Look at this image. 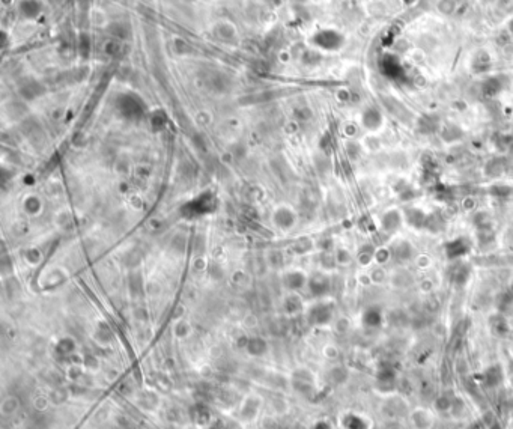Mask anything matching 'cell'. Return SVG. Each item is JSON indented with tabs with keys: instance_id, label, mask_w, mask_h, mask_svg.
I'll return each mask as SVG.
<instances>
[{
	"instance_id": "cell-1",
	"label": "cell",
	"mask_w": 513,
	"mask_h": 429,
	"mask_svg": "<svg viewBox=\"0 0 513 429\" xmlns=\"http://www.w3.org/2000/svg\"><path fill=\"white\" fill-rule=\"evenodd\" d=\"M473 250V241L468 236L459 235L443 244V252L447 261H459L468 256Z\"/></svg>"
},
{
	"instance_id": "cell-2",
	"label": "cell",
	"mask_w": 513,
	"mask_h": 429,
	"mask_svg": "<svg viewBox=\"0 0 513 429\" xmlns=\"http://www.w3.org/2000/svg\"><path fill=\"white\" fill-rule=\"evenodd\" d=\"M446 277L450 285L456 288H462L468 283L471 277V265L464 259L451 261L446 268Z\"/></svg>"
},
{
	"instance_id": "cell-3",
	"label": "cell",
	"mask_w": 513,
	"mask_h": 429,
	"mask_svg": "<svg viewBox=\"0 0 513 429\" xmlns=\"http://www.w3.org/2000/svg\"><path fill=\"white\" fill-rule=\"evenodd\" d=\"M116 107L119 110V113L127 118V119H139L142 115H143V104L142 101L131 95V94H125V95H121L118 101H116Z\"/></svg>"
},
{
	"instance_id": "cell-4",
	"label": "cell",
	"mask_w": 513,
	"mask_h": 429,
	"mask_svg": "<svg viewBox=\"0 0 513 429\" xmlns=\"http://www.w3.org/2000/svg\"><path fill=\"white\" fill-rule=\"evenodd\" d=\"M480 383L484 389H497L503 384L504 381V370L503 366L500 363L489 364L486 369H483V372L480 373Z\"/></svg>"
},
{
	"instance_id": "cell-5",
	"label": "cell",
	"mask_w": 513,
	"mask_h": 429,
	"mask_svg": "<svg viewBox=\"0 0 513 429\" xmlns=\"http://www.w3.org/2000/svg\"><path fill=\"white\" fill-rule=\"evenodd\" d=\"M403 225V214L399 209H388L381 216L380 220V231L385 235H393L399 231Z\"/></svg>"
},
{
	"instance_id": "cell-6",
	"label": "cell",
	"mask_w": 513,
	"mask_h": 429,
	"mask_svg": "<svg viewBox=\"0 0 513 429\" xmlns=\"http://www.w3.org/2000/svg\"><path fill=\"white\" fill-rule=\"evenodd\" d=\"M296 222V216L293 212L292 208H289L286 205H280L274 209L273 212V223L277 229L280 231H289L293 228Z\"/></svg>"
},
{
	"instance_id": "cell-7",
	"label": "cell",
	"mask_w": 513,
	"mask_h": 429,
	"mask_svg": "<svg viewBox=\"0 0 513 429\" xmlns=\"http://www.w3.org/2000/svg\"><path fill=\"white\" fill-rule=\"evenodd\" d=\"M403 214V222L413 228V229H424L426 225V219H427V212H424L420 206L416 205H407L402 211Z\"/></svg>"
},
{
	"instance_id": "cell-8",
	"label": "cell",
	"mask_w": 513,
	"mask_h": 429,
	"mask_svg": "<svg viewBox=\"0 0 513 429\" xmlns=\"http://www.w3.org/2000/svg\"><path fill=\"white\" fill-rule=\"evenodd\" d=\"M307 285L313 297H325L331 291V280L323 273H315L307 280Z\"/></svg>"
},
{
	"instance_id": "cell-9",
	"label": "cell",
	"mask_w": 513,
	"mask_h": 429,
	"mask_svg": "<svg viewBox=\"0 0 513 429\" xmlns=\"http://www.w3.org/2000/svg\"><path fill=\"white\" fill-rule=\"evenodd\" d=\"M309 319L313 326H325L333 319V306L330 303H318L309 312Z\"/></svg>"
},
{
	"instance_id": "cell-10",
	"label": "cell",
	"mask_w": 513,
	"mask_h": 429,
	"mask_svg": "<svg viewBox=\"0 0 513 429\" xmlns=\"http://www.w3.org/2000/svg\"><path fill=\"white\" fill-rule=\"evenodd\" d=\"M313 42L323 50H337L343 44V38L334 31H322L315 35Z\"/></svg>"
},
{
	"instance_id": "cell-11",
	"label": "cell",
	"mask_w": 513,
	"mask_h": 429,
	"mask_svg": "<svg viewBox=\"0 0 513 429\" xmlns=\"http://www.w3.org/2000/svg\"><path fill=\"white\" fill-rule=\"evenodd\" d=\"M390 253L391 258L397 262H405L410 261L414 256V249L410 241L407 239H396L390 244Z\"/></svg>"
},
{
	"instance_id": "cell-12",
	"label": "cell",
	"mask_w": 513,
	"mask_h": 429,
	"mask_svg": "<svg viewBox=\"0 0 513 429\" xmlns=\"http://www.w3.org/2000/svg\"><path fill=\"white\" fill-rule=\"evenodd\" d=\"M361 323L364 327L367 329H380L384 323V313L383 309L380 306H369L367 309H364L363 315H361Z\"/></svg>"
},
{
	"instance_id": "cell-13",
	"label": "cell",
	"mask_w": 513,
	"mask_h": 429,
	"mask_svg": "<svg viewBox=\"0 0 513 429\" xmlns=\"http://www.w3.org/2000/svg\"><path fill=\"white\" fill-rule=\"evenodd\" d=\"M376 383L378 387H381L383 390H391L394 389L396 383H397V372L393 366H381L376 372Z\"/></svg>"
},
{
	"instance_id": "cell-14",
	"label": "cell",
	"mask_w": 513,
	"mask_h": 429,
	"mask_svg": "<svg viewBox=\"0 0 513 429\" xmlns=\"http://www.w3.org/2000/svg\"><path fill=\"white\" fill-rule=\"evenodd\" d=\"M381 72L388 78L397 80L403 75V66L396 56L387 55L381 61Z\"/></svg>"
},
{
	"instance_id": "cell-15",
	"label": "cell",
	"mask_w": 513,
	"mask_h": 429,
	"mask_svg": "<svg viewBox=\"0 0 513 429\" xmlns=\"http://www.w3.org/2000/svg\"><path fill=\"white\" fill-rule=\"evenodd\" d=\"M361 122H363L364 128H367L370 131H376L383 125V115L376 107H367L363 112Z\"/></svg>"
},
{
	"instance_id": "cell-16",
	"label": "cell",
	"mask_w": 513,
	"mask_h": 429,
	"mask_svg": "<svg viewBox=\"0 0 513 429\" xmlns=\"http://www.w3.org/2000/svg\"><path fill=\"white\" fill-rule=\"evenodd\" d=\"M489 329L497 337H506L510 333L509 321L501 312H498V313H495L489 318Z\"/></svg>"
},
{
	"instance_id": "cell-17",
	"label": "cell",
	"mask_w": 513,
	"mask_h": 429,
	"mask_svg": "<svg viewBox=\"0 0 513 429\" xmlns=\"http://www.w3.org/2000/svg\"><path fill=\"white\" fill-rule=\"evenodd\" d=\"M507 169V160L504 157H494L484 166V175L489 178H500Z\"/></svg>"
},
{
	"instance_id": "cell-18",
	"label": "cell",
	"mask_w": 513,
	"mask_h": 429,
	"mask_svg": "<svg viewBox=\"0 0 513 429\" xmlns=\"http://www.w3.org/2000/svg\"><path fill=\"white\" fill-rule=\"evenodd\" d=\"M20 94L21 97L26 99H33L41 97L44 94V86L36 82V80H26L21 86H20Z\"/></svg>"
},
{
	"instance_id": "cell-19",
	"label": "cell",
	"mask_w": 513,
	"mask_h": 429,
	"mask_svg": "<svg viewBox=\"0 0 513 429\" xmlns=\"http://www.w3.org/2000/svg\"><path fill=\"white\" fill-rule=\"evenodd\" d=\"M447 226V222L446 219L440 214V212H430L427 214V219H426V225H424V229L429 231L430 233H440L446 229Z\"/></svg>"
},
{
	"instance_id": "cell-20",
	"label": "cell",
	"mask_w": 513,
	"mask_h": 429,
	"mask_svg": "<svg viewBox=\"0 0 513 429\" xmlns=\"http://www.w3.org/2000/svg\"><path fill=\"white\" fill-rule=\"evenodd\" d=\"M307 283V277L303 271H289L285 276V285L290 291H300Z\"/></svg>"
},
{
	"instance_id": "cell-21",
	"label": "cell",
	"mask_w": 513,
	"mask_h": 429,
	"mask_svg": "<svg viewBox=\"0 0 513 429\" xmlns=\"http://www.w3.org/2000/svg\"><path fill=\"white\" fill-rule=\"evenodd\" d=\"M501 89H503V83L498 77H489L481 85V92L488 98H492V97L498 95L501 92Z\"/></svg>"
},
{
	"instance_id": "cell-22",
	"label": "cell",
	"mask_w": 513,
	"mask_h": 429,
	"mask_svg": "<svg viewBox=\"0 0 513 429\" xmlns=\"http://www.w3.org/2000/svg\"><path fill=\"white\" fill-rule=\"evenodd\" d=\"M42 5L39 0H23L20 3V12L24 18H36L41 14Z\"/></svg>"
},
{
	"instance_id": "cell-23",
	"label": "cell",
	"mask_w": 513,
	"mask_h": 429,
	"mask_svg": "<svg viewBox=\"0 0 513 429\" xmlns=\"http://www.w3.org/2000/svg\"><path fill=\"white\" fill-rule=\"evenodd\" d=\"M375 253H376V247L372 243H366L363 244L358 252H357V261L360 265H369L373 259H375Z\"/></svg>"
},
{
	"instance_id": "cell-24",
	"label": "cell",
	"mask_w": 513,
	"mask_h": 429,
	"mask_svg": "<svg viewBox=\"0 0 513 429\" xmlns=\"http://www.w3.org/2000/svg\"><path fill=\"white\" fill-rule=\"evenodd\" d=\"M438 127H440V121L435 116H430V115L421 116L417 122L418 131L421 134H432V132L438 130Z\"/></svg>"
},
{
	"instance_id": "cell-25",
	"label": "cell",
	"mask_w": 513,
	"mask_h": 429,
	"mask_svg": "<svg viewBox=\"0 0 513 429\" xmlns=\"http://www.w3.org/2000/svg\"><path fill=\"white\" fill-rule=\"evenodd\" d=\"M345 429H369V422L360 414H346L342 420Z\"/></svg>"
},
{
	"instance_id": "cell-26",
	"label": "cell",
	"mask_w": 513,
	"mask_h": 429,
	"mask_svg": "<svg viewBox=\"0 0 513 429\" xmlns=\"http://www.w3.org/2000/svg\"><path fill=\"white\" fill-rule=\"evenodd\" d=\"M491 68V56L486 51H479L473 59V71L476 74L488 72Z\"/></svg>"
},
{
	"instance_id": "cell-27",
	"label": "cell",
	"mask_w": 513,
	"mask_h": 429,
	"mask_svg": "<svg viewBox=\"0 0 513 429\" xmlns=\"http://www.w3.org/2000/svg\"><path fill=\"white\" fill-rule=\"evenodd\" d=\"M476 235H477V246L480 249H489L491 246L495 244V232L492 228L476 231Z\"/></svg>"
},
{
	"instance_id": "cell-28",
	"label": "cell",
	"mask_w": 513,
	"mask_h": 429,
	"mask_svg": "<svg viewBox=\"0 0 513 429\" xmlns=\"http://www.w3.org/2000/svg\"><path fill=\"white\" fill-rule=\"evenodd\" d=\"M462 136H464L462 130H461L457 125H454V124H447V125H444V128L441 130V139H443L444 142H447V143H451V142L459 140Z\"/></svg>"
},
{
	"instance_id": "cell-29",
	"label": "cell",
	"mask_w": 513,
	"mask_h": 429,
	"mask_svg": "<svg viewBox=\"0 0 513 429\" xmlns=\"http://www.w3.org/2000/svg\"><path fill=\"white\" fill-rule=\"evenodd\" d=\"M473 223H474V226H476V231L492 228L491 217H489V214L484 212V211H480V212H476V214H474V217H473Z\"/></svg>"
},
{
	"instance_id": "cell-30",
	"label": "cell",
	"mask_w": 513,
	"mask_h": 429,
	"mask_svg": "<svg viewBox=\"0 0 513 429\" xmlns=\"http://www.w3.org/2000/svg\"><path fill=\"white\" fill-rule=\"evenodd\" d=\"M489 195L494 198H509L512 195V187L506 184H494L489 187Z\"/></svg>"
},
{
	"instance_id": "cell-31",
	"label": "cell",
	"mask_w": 513,
	"mask_h": 429,
	"mask_svg": "<svg viewBox=\"0 0 513 429\" xmlns=\"http://www.w3.org/2000/svg\"><path fill=\"white\" fill-rule=\"evenodd\" d=\"M495 146H497V149L501 151V152H507V151H510L513 148V136H504V134L497 136V139H495Z\"/></svg>"
},
{
	"instance_id": "cell-32",
	"label": "cell",
	"mask_w": 513,
	"mask_h": 429,
	"mask_svg": "<svg viewBox=\"0 0 513 429\" xmlns=\"http://www.w3.org/2000/svg\"><path fill=\"white\" fill-rule=\"evenodd\" d=\"M397 195H399V198L402 199L403 202H411L413 199L417 196L416 190L411 185L405 184V182H403V189H397Z\"/></svg>"
},
{
	"instance_id": "cell-33",
	"label": "cell",
	"mask_w": 513,
	"mask_h": 429,
	"mask_svg": "<svg viewBox=\"0 0 513 429\" xmlns=\"http://www.w3.org/2000/svg\"><path fill=\"white\" fill-rule=\"evenodd\" d=\"M451 405H453V402H451V399L447 395L440 396L437 399V402H435V407H437L438 411H449L450 408H451Z\"/></svg>"
},
{
	"instance_id": "cell-34",
	"label": "cell",
	"mask_w": 513,
	"mask_h": 429,
	"mask_svg": "<svg viewBox=\"0 0 513 429\" xmlns=\"http://www.w3.org/2000/svg\"><path fill=\"white\" fill-rule=\"evenodd\" d=\"M391 259V253H390V249H376V253H375V261L378 264H385Z\"/></svg>"
},
{
	"instance_id": "cell-35",
	"label": "cell",
	"mask_w": 513,
	"mask_h": 429,
	"mask_svg": "<svg viewBox=\"0 0 513 429\" xmlns=\"http://www.w3.org/2000/svg\"><path fill=\"white\" fill-rule=\"evenodd\" d=\"M454 3H456L454 0H441V2L438 3V9H440L441 12H444V14H451V12L454 11V8H456Z\"/></svg>"
},
{
	"instance_id": "cell-36",
	"label": "cell",
	"mask_w": 513,
	"mask_h": 429,
	"mask_svg": "<svg viewBox=\"0 0 513 429\" xmlns=\"http://www.w3.org/2000/svg\"><path fill=\"white\" fill-rule=\"evenodd\" d=\"M91 51V41H89V36L88 35H82L80 36V53L83 56H88Z\"/></svg>"
},
{
	"instance_id": "cell-37",
	"label": "cell",
	"mask_w": 513,
	"mask_h": 429,
	"mask_svg": "<svg viewBox=\"0 0 513 429\" xmlns=\"http://www.w3.org/2000/svg\"><path fill=\"white\" fill-rule=\"evenodd\" d=\"M313 429H330V425L328 423H325V422H321V423H318L316 426Z\"/></svg>"
},
{
	"instance_id": "cell-38",
	"label": "cell",
	"mask_w": 513,
	"mask_h": 429,
	"mask_svg": "<svg viewBox=\"0 0 513 429\" xmlns=\"http://www.w3.org/2000/svg\"><path fill=\"white\" fill-rule=\"evenodd\" d=\"M509 29H510V33L513 35V20L510 21V24H509Z\"/></svg>"
},
{
	"instance_id": "cell-39",
	"label": "cell",
	"mask_w": 513,
	"mask_h": 429,
	"mask_svg": "<svg viewBox=\"0 0 513 429\" xmlns=\"http://www.w3.org/2000/svg\"><path fill=\"white\" fill-rule=\"evenodd\" d=\"M509 291H510V292L513 294V282H512V285H510V288H509Z\"/></svg>"
}]
</instances>
